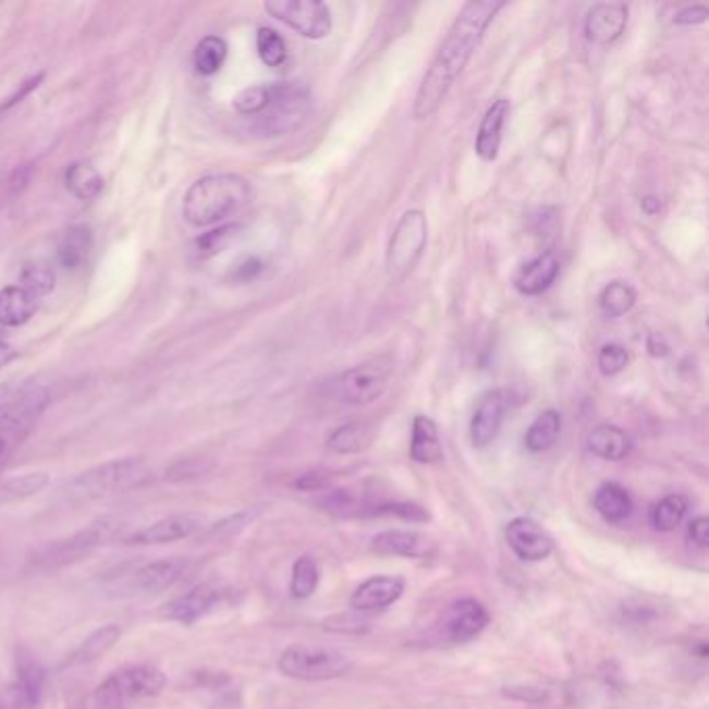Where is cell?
Instances as JSON below:
<instances>
[{"label": "cell", "instance_id": "obj_24", "mask_svg": "<svg viewBox=\"0 0 709 709\" xmlns=\"http://www.w3.org/2000/svg\"><path fill=\"white\" fill-rule=\"evenodd\" d=\"M595 512L610 525H620L631 518L633 514V498L626 487L616 480H608L597 487L594 496Z\"/></svg>", "mask_w": 709, "mask_h": 709}, {"label": "cell", "instance_id": "obj_12", "mask_svg": "<svg viewBox=\"0 0 709 709\" xmlns=\"http://www.w3.org/2000/svg\"><path fill=\"white\" fill-rule=\"evenodd\" d=\"M505 541L510 549L523 562H541L548 560L555 548L553 537L543 526L528 516H516L503 528Z\"/></svg>", "mask_w": 709, "mask_h": 709}, {"label": "cell", "instance_id": "obj_29", "mask_svg": "<svg viewBox=\"0 0 709 709\" xmlns=\"http://www.w3.org/2000/svg\"><path fill=\"white\" fill-rule=\"evenodd\" d=\"M562 433V416L558 411H543L526 429L525 448L530 454H543L551 450Z\"/></svg>", "mask_w": 709, "mask_h": 709}, {"label": "cell", "instance_id": "obj_10", "mask_svg": "<svg viewBox=\"0 0 709 709\" xmlns=\"http://www.w3.org/2000/svg\"><path fill=\"white\" fill-rule=\"evenodd\" d=\"M489 620L491 616L480 601L473 597H464L443 610V614L437 622V631L441 639L450 643H468L479 637L487 628Z\"/></svg>", "mask_w": 709, "mask_h": 709}, {"label": "cell", "instance_id": "obj_42", "mask_svg": "<svg viewBox=\"0 0 709 709\" xmlns=\"http://www.w3.org/2000/svg\"><path fill=\"white\" fill-rule=\"evenodd\" d=\"M269 98H271L269 86H252L235 96L233 109L242 117H258L267 109Z\"/></svg>", "mask_w": 709, "mask_h": 709}, {"label": "cell", "instance_id": "obj_33", "mask_svg": "<svg viewBox=\"0 0 709 709\" xmlns=\"http://www.w3.org/2000/svg\"><path fill=\"white\" fill-rule=\"evenodd\" d=\"M688 508H690V503H688L686 496L670 493V496H665L653 505L651 525L660 533H672V530H676L679 526L685 523Z\"/></svg>", "mask_w": 709, "mask_h": 709}, {"label": "cell", "instance_id": "obj_25", "mask_svg": "<svg viewBox=\"0 0 709 709\" xmlns=\"http://www.w3.org/2000/svg\"><path fill=\"white\" fill-rule=\"evenodd\" d=\"M411 460L416 464H437L443 460L439 429L431 416L416 414L412 420Z\"/></svg>", "mask_w": 709, "mask_h": 709}, {"label": "cell", "instance_id": "obj_28", "mask_svg": "<svg viewBox=\"0 0 709 709\" xmlns=\"http://www.w3.org/2000/svg\"><path fill=\"white\" fill-rule=\"evenodd\" d=\"M375 427L370 423H347L333 429L327 437V448L335 454H358L375 441Z\"/></svg>", "mask_w": 709, "mask_h": 709}, {"label": "cell", "instance_id": "obj_18", "mask_svg": "<svg viewBox=\"0 0 709 709\" xmlns=\"http://www.w3.org/2000/svg\"><path fill=\"white\" fill-rule=\"evenodd\" d=\"M46 672L32 653L20 651L15 665V681L11 685V708L38 709L45 693Z\"/></svg>", "mask_w": 709, "mask_h": 709}, {"label": "cell", "instance_id": "obj_35", "mask_svg": "<svg viewBox=\"0 0 709 709\" xmlns=\"http://www.w3.org/2000/svg\"><path fill=\"white\" fill-rule=\"evenodd\" d=\"M320 583V569L313 555H300L292 569L290 594L297 601L313 597Z\"/></svg>", "mask_w": 709, "mask_h": 709}, {"label": "cell", "instance_id": "obj_31", "mask_svg": "<svg viewBox=\"0 0 709 709\" xmlns=\"http://www.w3.org/2000/svg\"><path fill=\"white\" fill-rule=\"evenodd\" d=\"M91 250V231L84 225H75L68 229L59 242L57 258L63 269L77 271L86 260Z\"/></svg>", "mask_w": 709, "mask_h": 709}, {"label": "cell", "instance_id": "obj_2", "mask_svg": "<svg viewBox=\"0 0 709 709\" xmlns=\"http://www.w3.org/2000/svg\"><path fill=\"white\" fill-rule=\"evenodd\" d=\"M252 200L248 180L235 173H212L192 183L183 196V219L194 228H210L240 212Z\"/></svg>", "mask_w": 709, "mask_h": 709}, {"label": "cell", "instance_id": "obj_11", "mask_svg": "<svg viewBox=\"0 0 709 709\" xmlns=\"http://www.w3.org/2000/svg\"><path fill=\"white\" fill-rule=\"evenodd\" d=\"M389 386V368L379 363H365L343 370L338 377V393L345 404L366 406L377 402Z\"/></svg>", "mask_w": 709, "mask_h": 709}, {"label": "cell", "instance_id": "obj_32", "mask_svg": "<svg viewBox=\"0 0 709 709\" xmlns=\"http://www.w3.org/2000/svg\"><path fill=\"white\" fill-rule=\"evenodd\" d=\"M65 185L77 200H96L105 187L102 175L88 162H73L65 173Z\"/></svg>", "mask_w": 709, "mask_h": 709}, {"label": "cell", "instance_id": "obj_40", "mask_svg": "<svg viewBox=\"0 0 709 709\" xmlns=\"http://www.w3.org/2000/svg\"><path fill=\"white\" fill-rule=\"evenodd\" d=\"M256 50L267 68H281L288 61V45L273 27H260L256 34Z\"/></svg>", "mask_w": 709, "mask_h": 709}, {"label": "cell", "instance_id": "obj_30", "mask_svg": "<svg viewBox=\"0 0 709 709\" xmlns=\"http://www.w3.org/2000/svg\"><path fill=\"white\" fill-rule=\"evenodd\" d=\"M121 639V628L117 624H107L98 631H94L88 639L84 640L65 662V668L71 665H84V663L96 662L100 660L105 653H109L117 645V640Z\"/></svg>", "mask_w": 709, "mask_h": 709}, {"label": "cell", "instance_id": "obj_36", "mask_svg": "<svg viewBox=\"0 0 709 709\" xmlns=\"http://www.w3.org/2000/svg\"><path fill=\"white\" fill-rule=\"evenodd\" d=\"M365 518H398L404 523H429L431 514L418 503L377 502L368 503Z\"/></svg>", "mask_w": 709, "mask_h": 709}, {"label": "cell", "instance_id": "obj_51", "mask_svg": "<svg viewBox=\"0 0 709 709\" xmlns=\"http://www.w3.org/2000/svg\"><path fill=\"white\" fill-rule=\"evenodd\" d=\"M13 358H15V350H13V345L0 340V368H4V366L9 365Z\"/></svg>", "mask_w": 709, "mask_h": 709}, {"label": "cell", "instance_id": "obj_5", "mask_svg": "<svg viewBox=\"0 0 709 709\" xmlns=\"http://www.w3.org/2000/svg\"><path fill=\"white\" fill-rule=\"evenodd\" d=\"M277 668L288 679L322 683L345 676L352 670V660L333 647L297 643L279 656Z\"/></svg>", "mask_w": 709, "mask_h": 709}, {"label": "cell", "instance_id": "obj_6", "mask_svg": "<svg viewBox=\"0 0 709 709\" xmlns=\"http://www.w3.org/2000/svg\"><path fill=\"white\" fill-rule=\"evenodd\" d=\"M429 242V221L418 208L406 210L389 237L386 271L391 283H402L418 265Z\"/></svg>", "mask_w": 709, "mask_h": 709}, {"label": "cell", "instance_id": "obj_17", "mask_svg": "<svg viewBox=\"0 0 709 709\" xmlns=\"http://www.w3.org/2000/svg\"><path fill=\"white\" fill-rule=\"evenodd\" d=\"M203 528L200 516L194 514H173L164 516L157 523L142 526L134 535L125 539L127 546H164L182 539L194 537Z\"/></svg>", "mask_w": 709, "mask_h": 709}, {"label": "cell", "instance_id": "obj_13", "mask_svg": "<svg viewBox=\"0 0 709 709\" xmlns=\"http://www.w3.org/2000/svg\"><path fill=\"white\" fill-rule=\"evenodd\" d=\"M505 411H508V393L503 389H489L480 395L468 429L470 441L477 450H482L496 441V437L502 431Z\"/></svg>", "mask_w": 709, "mask_h": 709}, {"label": "cell", "instance_id": "obj_53", "mask_svg": "<svg viewBox=\"0 0 709 709\" xmlns=\"http://www.w3.org/2000/svg\"><path fill=\"white\" fill-rule=\"evenodd\" d=\"M0 709H7V706H4V701H2V699H0Z\"/></svg>", "mask_w": 709, "mask_h": 709}, {"label": "cell", "instance_id": "obj_44", "mask_svg": "<svg viewBox=\"0 0 709 709\" xmlns=\"http://www.w3.org/2000/svg\"><path fill=\"white\" fill-rule=\"evenodd\" d=\"M256 518V510H244L240 514H233L229 516L225 521L217 523L215 526H210L205 533V537L208 539H225V537H233L237 535L240 530H244L246 526L250 525L252 521Z\"/></svg>", "mask_w": 709, "mask_h": 709}, {"label": "cell", "instance_id": "obj_34", "mask_svg": "<svg viewBox=\"0 0 709 709\" xmlns=\"http://www.w3.org/2000/svg\"><path fill=\"white\" fill-rule=\"evenodd\" d=\"M637 304V292L626 281H612L599 294V308L606 317L620 319L628 315Z\"/></svg>", "mask_w": 709, "mask_h": 709}, {"label": "cell", "instance_id": "obj_52", "mask_svg": "<svg viewBox=\"0 0 709 709\" xmlns=\"http://www.w3.org/2000/svg\"><path fill=\"white\" fill-rule=\"evenodd\" d=\"M649 352H651L653 356H665V354H668V345H665L658 335H651V338H649Z\"/></svg>", "mask_w": 709, "mask_h": 709}, {"label": "cell", "instance_id": "obj_19", "mask_svg": "<svg viewBox=\"0 0 709 709\" xmlns=\"http://www.w3.org/2000/svg\"><path fill=\"white\" fill-rule=\"evenodd\" d=\"M404 591H406V583L400 576H389V574L370 576L365 583H360L350 597V608L354 612L386 610L395 601H400Z\"/></svg>", "mask_w": 709, "mask_h": 709}, {"label": "cell", "instance_id": "obj_39", "mask_svg": "<svg viewBox=\"0 0 709 709\" xmlns=\"http://www.w3.org/2000/svg\"><path fill=\"white\" fill-rule=\"evenodd\" d=\"M240 233H242V225H237V223H229V225L212 229V231L200 235L194 242V252H196L198 258H212V256H217V254H221L225 248H229L237 240Z\"/></svg>", "mask_w": 709, "mask_h": 709}, {"label": "cell", "instance_id": "obj_7", "mask_svg": "<svg viewBox=\"0 0 709 709\" xmlns=\"http://www.w3.org/2000/svg\"><path fill=\"white\" fill-rule=\"evenodd\" d=\"M117 528H119V523L113 518L94 521L86 528L73 533L71 537L46 543L34 553L32 562H34V566H38L42 571L65 569L69 564H75L82 558H86L94 549L111 541Z\"/></svg>", "mask_w": 709, "mask_h": 709}, {"label": "cell", "instance_id": "obj_9", "mask_svg": "<svg viewBox=\"0 0 709 709\" xmlns=\"http://www.w3.org/2000/svg\"><path fill=\"white\" fill-rule=\"evenodd\" d=\"M265 11L310 40H322L333 29L331 11L320 0H267Z\"/></svg>", "mask_w": 709, "mask_h": 709}, {"label": "cell", "instance_id": "obj_15", "mask_svg": "<svg viewBox=\"0 0 709 709\" xmlns=\"http://www.w3.org/2000/svg\"><path fill=\"white\" fill-rule=\"evenodd\" d=\"M370 549L379 555H398L412 560L433 558L437 546L425 533L412 528H388L370 539Z\"/></svg>", "mask_w": 709, "mask_h": 709}, {"label": "cell", "instance_id": "obj_8", "mask_svg": "<svg viewBox=\"0 0 709 709\" xmlns=\"http://www.w3.org/2000/svg\"><path fill=\"white\" fill-rule=\"evenodd\" d=\"M269 105L256 119V130L269 136H283L304 121L310 107V90L302 82L271 84Z\"/></svg>", "mask_w": 709, "mask_h": 709}, {"label": "cell", "instance_id": "obj_43", "mask_svg": "<svg viewBox=\"0 0 709 709\" xmlns=\"http://www.w3.org/2000/svg\"><path fill=\"white\" fill-rule=\"evenodd\" d=\"M628 366V352L620 343H606L597 354V368L603 377H616Z\"/></svg>", "mask_w": 709, "mask_h": 709}, {"label": "cell", "instance_id": "obj_14", "mask_svg": "<svg viewBox=\"0 0 709 709\" xmlns=\"http://www.w3.org/2000/svg\"><path fill=\"white\" fill-rule=\"evenodd\" d=\"M223 595H225V591L215 587V585H208V583L196 585L187 594L171 599L162 608V618H167L171 622H180L185 626H192L198 620L208 616L210 612H215L221 606Z\"/></svg>", "mask_w": 709, "mask_h": 709}, {"label": "cell", "instance_id": "obj_1", "mask_svg": "<svg viewBox=\"0 0 709 709\" xmlns=\"http://www.w3.org/2000/svg\"><path fill=\"white\" fill-rule=\"evenodd\" d=\"M502 9L503 2L493 0H473L460 9L445 40L435 52L433 61L420 82V88L416 91L412 109L416 121L429 119L431 114L437 113V109L456 84L457 77L468 65L473 52L479 48L487 27Z\"/></svg>", "mask_w": 709, "mask_h": 709}, {"label": "cell", "instance_id": "obj_21", "mask_svg": "<svg viewBox=\"0 0 709 709\" xmlns=\"http://www.w3.org/2000/svg\"><path fill=\"white\" fill-rule=\"evenodd\" d=\"M560 274V260L548 250L525 262L514 274V288L523 296H541L555 283Z\"/></svg>", "mask_w": 709, "mask_h": 709}, {"label": "cell", "instance_id": "obj_26", "mask_svg": "<svg viewBox=\"0 0 709 709\" xmlns=\"http://www.w3.org/2000/svg\"><path fill=\"white\" fill-rule=\"evenodd\" d=\"M589 452L608 462H620L631 454L633 441L624 429L616 425H597L587 437Z\"/></svg>", "mask_w": 709, "mask_h": 709}, {"label": "cell", "instance_id": "obj_4", "mask_svg": "<svg viewBox=\"0 0 709 709\" xmlns=\"http://www.w3.org/2000/svg\"><path fill=\"white\" fill-rule=\"evenodd\" d=\"M48 402V389L32 386L0 411V475L45 414Z\"/></svg>", "mask_w": 709, "mask_h": 709}, {"label": "cell", "instance_id": "obj_46", "mask_svg": "<svg viewBox=\"0 0 709 709\" xmlns=\"http://www.w3.org/2000/svg\"><path fill=\"white\" fill-rule=\"evenodd\" d=\"M686 539L699 549L709 548V518L708 516H697L686 525Z\"/></svg>", "mask_w": 709, "mask_h": 709}, {"label": "cell", "instance_id": "obj_20", "mask_svg": "<svg viewBox=\"0 0 709 709\" xmlns=\"http://www.w3.org/2000/svg\"><path fill=\"white\" fill-rule=\"evenodd\" d=\"M628 23V7L624 2H597L585 20V36L599 46L614 45Z\"/></svg>", "mask_w": 709, "mask_h": 709}, {"label": "cell", "instance_id": "obj_3", "mask_svg": "<svg viewBox=\"0 0 709 709\" xmlns=\"http://www.w3.org/2000/svg\"><path fill=\"white\" fill-rule=\"evenodd\" d=\"M152 477V468L142 457H121L80 473L69 480L68 493L77 502H96L139 489Z\"/></svg>", "mask_w": 709, "mask_h": 709}, {"label": "cell", "instance_id": "obj_22", "mask_svg": "<svg viewBox=\"0 0 709 709\" xmlns=\"http://www.w3.org/2000/svg\"><path fill=\"white\" fill-rule=\"evenodd\" d=\"M510 114V100L498 98L480 119L479 132L475 139V152L482 162H496L502 148V134L505 119Z\"/></svg>", "mask_w": 709, "mask_h": 709}, {"label": "cell", "instance_id": "obj_48", "mask_svg": "<svg viewBox=\"0 0 709 709\" xmlns=\"http://www.w3.org/2000/svg\"><path fill=\"white\" fill-rule=\"evenodd\" d=\"M296 489L300 491H319L327 485V477H322L320 473H306L300 479H296Z\"/></svg>", "mask_w": 709, "mask_h": 709}, {"label": "cell", "instance_id": "obj_49", "mask_svg": "<svg viewBox=\"0 0 709 709\" xmlns=\"http://www.w3.org/2000/svg\"><path fill=\"white\" fill-rule=\"evenodd\" d=\"M29 178H32V167L29 164H23L20 169H15L13 178H11V190L17 194L22 192L23 187L29 183Z\"/></svg>", "mask_w": 709, "mask_h": 709}, {"label": "cell", "instance_id": "obj_16", "mask_svg": "<svg viewBox=\"0 0 709 709\" xmlns=\"http://www.w3.org/2000/svg\"><path fill=\"white\" fill-rule=\"evenodd\" d=\"M107 683L113 686L127 704H132L137 699H150L160 695V690L167 685V676L159 668L142 663L114 672L107 679Z\"/></svg>", "mask_w": 709, "mask_h": 709}, {"label": "cell", "instance_id": "obj_45", "mask_svg": "<svg viewBox=\"0 0 709 709\" xmlns=\"http://www.w3.org/2000/svg\"><path fill=\"white\" fill-rule=\"evenodd\" d=\"M94 709H130V704L105 681L94 693Z\"/></svg>", "mask_w": 709, "mask_h": 709}, {"label": "cell", "instance_id": "obj_27", "mask_svg": "<svg viewBox=\"0 0 709 709\" xmlns=\"http://www.w3.org/2000/svg\"><path fill=\"white\" fill-rule=\"evenodd\" d=\"M38 300L25 292L22 285H9L0 292V325L22 327L34 317Z\"/></svg>", "mask_w": 709, "mask_h": 709}, {"label": "cell", "instance_id": "obj_41", "mask_svg": "<svg viewBox=\"0 0 709 709\" xmlns=\"http://www.w3.org/2000/svg\"><path fill=\"white\" fill-rule=\"evenodd\" d=\"M54 283H57V277H54V271L48 265L34 262V265H27L23 269L22 288L36 300L50 294L54 290Z\"/></svg>", "mask_w": 709, "mask_h": 709}, {"label": "cell", "instance_id": "obj_37", "mask_svg": "<svg viewBox=\"0 0 709 709\" xmlns=\"http://www.w3.org/2000/svg\"><path fill=\"white\" fill-rule=\"evenodd\" d=\"M228 59V42L219 36H206L194 50V68L200 75L219 73Z\"/></svg>", "mask_w": 709, "mask_h": 709}, {"label": "cell", "instance_id": "obj_47", "mask_svg": "<svg viewBox=\"0 0 709 709\" xmlns=\"http://www.w3.org/2000/svg\"><path fill=\"white\" fill-rule=\"evenodd\" d=\"M708 7L693 4V7H686V9L679 11L674 15V25H699V23L708 22Z\"/></svg>", "mask_w": 709, "mask_h": 709}, {"label": "cell", "instance_id": "obj_23", "mask_svg": "<svg viewBox=\"0 0 709 709\" xmlns=\"http://www.w3.org/2000/svg\"><path fill=\"white\" fill-rule=\"evenodd\" d=\"M185 569H187V562L183 558L155 560L134 572L132 587L139 594H160V591L173 587L185 574Z\"/></svg>", "mask_w": 709, "mask_h": 709}, {"label": "cell", "instance_id": "obj_38", "mask_svg": "<svg viewBox=\"0 0 709 709\" xmlns=\"http://www.w3.org/2000/svg\"><path fill=\"white\" fill-rule=\"evenodd\" d=\"M48 480L50 479L46 473H27L22 477L2 480L0 482V503L20 502L25 498H32L45 489Z\"/></svg>", "mask_w": 709, "mask_h": 709}, {"label": "cell", "instance_id": "obj_50", "mask_svg": "<svg viewBox=\"0 0 709 709\" xmlns=\"http://www.w3.org/2000/svg\"><path fill=\"white\" fill-rule=\"evenodd\" d=\"M640 208H643V212H647L649 217H653V215L660 212L662 205H660V200H658L656 196H645V198L640 200Z\"/></svg>", "mask_w": 709, "mask_h": 709}]
</instances>
